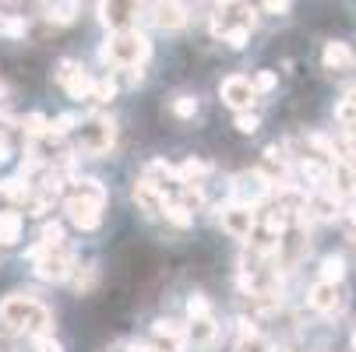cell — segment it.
I'll return each mask as SVG.
<instances>
[{
	"instance_id": "1",
	"label": "cell",
	"mask_w": 356,
	"mask_h": 352,
	"mask_svg": "<svg viewBox=\"0 0 356 352\" xmlns=\"http://www.w3.org/2000/svg\"><path fill=\"white\" fill-rule=\"evenodd\" d=\"M0 321H4V328L11 331H29V335H49V310L39 303V299L32 296H8L4 303H0Z\"/></svg>"
},
{
	"instance_id": "2",
	"label": "cell",
	"mask_w": 356,
	"mask_h": 352,
	"mask_svg": "<svg viewBox=\"0 0 356 352\" xmlns=\"http://www.w3.org/2000/svg\"><path fill=\"white\" fill-rule=\"evenodd\" d=\"M103 208H106V187L99 180H81V187L64 201V212H67V222L78 226V229H95L103 222Z\"/></svg>"
},
{
	"instance_id": "3",
	"label": "cell",
	"mask_w": 356,
	"mask_h": 352,
	"mask_svg": "<svg viewBox=\"0 0 356 352\" xmlns=\"http://www.w3.org/2000/svg\"><path fill=\"white\" fill-rule=\"evenodd\" d=\"M148 57H152V42H148L138 28L113 32V35L103 42V49H99V60L110 64V67H120V71L141 67Z\"/></svg>"
},
{
	"instance_id": "4",
	"label": "cell",
	"mask_w": 356,
	"mask_h": 352,
	"mask_svg": "<svg viewBox=\"0 0 356 352\" xmlns=\"http://www.w3.org/2000/svg\"><path fill=\"white\" fill-rule=\"evenodd\" d=\"M29 258L35 261V275L42 282H64L74 271V254H71L64 243H57V246H42L39 243V246L29 250Z\"/></svg>"
},
{
	"instance_id": "5",
	"label": "cell",
	"mask_w": 356,
	"mask_h": 352,
	"mask_svg": "<svg viewBox=\"0 0 356 352\" xmlns=\"http://www.w3.org/2000/svg\"><path fill=\"white\" fill-rule=\"evenodd\" d=\"M254 25H258V15H254V8L247 4V0H216L212 32H216L219 39H226V35L236 32V28L254 32Z\"/></svg>"
},
{
	"instance_id": "6",
	"label": "cell",
	"mask_w": 356,
	"mask_h": 352,
	"mask_svg": "<svg viewBox=\"0 0 356 352\" xmlns=\"http://www.w3.org/2000/svg\"><path fill=\"white\" fill-rule=\"evenodd\" d=\"M117 141V124L110 117H88L81 124V152L85 156H103L110 152V144Z\"/></svg>"
},
{
	"instance_id": "7",
	"label": "cell",
	"mask_w": 356,
	"mask_h": 352,
	"mask_svg": "<svg viewBox=\"0 0 356 352\" xmlns=\"http://www.w3.org/2000/svg\"><path fill=\"white\" fill-rule=\"evenodd\" d=\"M138 0H99V22L110 32H127L138 22Z\"/></svg>"
},
{
	"instance_id": "8",
	"label": "cell",
	"mask_w": 356,
	"mask_h": 352,
	"mask_svg": "<svg viewBox=\"0 0 356 352\" xmlns=\"http://www.w3.org/2000/svg\"><path fill=\"white\" fill-rule=\"evenodd\" d=\"M268 190H272V183L258 169H254V173H240L233 180V201H236V205H247V208L261 205V201L268 197Z\"/></svg>"
},
{
	"instance_id": "9",
	"label": "cell",
	"mask_w": 356,
	"mask_h": 352,
	"mask_svg": "<svg viewBox=\"0 0 356 352\" xmlns=\"http://www.w3.org/2000/svg\"><path fill=\"white\" fill-rule=\"evenodd\" d=\"M219 95H222V103L229 106V110H236V113H247L250 110V103H254V85H250V78H243V74H233V78H226L222 85H219Z\"/></svg>"
},
{
	"instance_id": "10",
	"label": "cell",
	"mask_w": 356,
	"mask_h": 352,
	"mask_svg": "<svg viewBox=\"0 0 356 352\" xmlns=\"http://www.w3.org/2000/svg\"><path fill=\"white\" fill-rule=\"evenodd\" d=\"M222 229L229 233V236H236V240H250L254 236V229H258V219H254V208H247V205H226L222 208Z\"/></svg>"
},
{
	"instance_id": "11",
	"label": "cell",
	"mask_w": 356,
	"mask_h": 352,
	"mask_svg": "<svg viewBox=\"0 0 356 352\" xmlns=\"http://www.w3.org/2000/svg\"><path fill=\"white\" fill-rule=\"evenodd\" d=\"M134 201H138L141 212L156 215V212H163V205H166V194H163V187L152 180V176H141V180H134Z\"/></svg>"
},
{
	"instance_id": "12",
	"label": "cell",
	"mask_w": 356,
	"mask_h": 352,
	"mask_svg": "<svg viewBox=\"0 0 356 352\" xmlns=\"http://www.w3.org/2000/svg\"><path fill=\"white\" fill-rule=\"evenodd\" d=\"M152 22H156L159 28L166 32H177L187 25V8L180 4V0H159L156 8H152Z\"/></svg>"
},
{
	"instance_id": "13",
	"label": "cell",
	"mask_w": 356,
	"mask_h": 352,
	"mask_svg": "<svg viewBox=\"0 0 356 352\" xmlns=\"http://www.w3.org/2000/svg\"><path fill=\"white\" fill-rule=\"evenodd\" d=\"M307 299H311V307H314L318 314H335V310H342V292H339L335 282H314L311 292H307Z\"/></svg>"
},
{
	"instance_id": "14",
	"label": "cell",
	"mask_w": 356,
	"mask_h": 352,
	"mask_svg": "<svg viewBox=\"0 0 356 352\" xmlns=\"http://www.w3.org/2000/svg\"><path fill=\"white\" fill-rule=\"evenodd\" d=\"M328 180H332V194L335 197H353L356 194V169L346 159H335L328 166Z\"/></svg>"
},
{
	"instance_id": "15",
	"label": "cell",
	"mask_w": 356,
	"mask_h": 352,
	"mask_svg": "<svg viewBox=\"0 0 356 352\" xmlns=\"http://www.w3.org/2000/svg\"><path fill=\"white\" fill-rule=\"evenodd\" d=\"M325 67H328V71H353V67H356V53L349 49V42L332 39V42L325 46Z\"/></svg>"
},
{
	"instance_id": "16",
	"label": "cell",
	"mask_w": 356,
	"mask_h": 352,
	"mask_svg": "<svg viewBox=\"0 0 356 352\" xmlns=\"http://www.w3.org/2000/svg\"><path fill=\"white\" fill-rule=\"evenodd\" d=\"M268 183H289V166H286V159L279 156V148H268L265 152V159H261V169H258Z\"/></svg>"
},
{
	"instance_id": "17",
	"label": "cell",
	"mask_w": 356,
	"mask_h": 352,
	"mask_svg": "<svg viewBox=\"0 0 356 352\" xmlns=\"http://www.w3.org/2000/svg\"><path fill=\"white\" fill-rule=\"evenodd\" d=\"M81 4L78 0H46V22L49 25H71L78 18Z\"/></svg>"
},
{
	"instance_id": "18",
	"label": "cell",
	"mask_w": 356,
	"mask_h": 352,
	"mask_svg": "<svg viewBox=\"0 0 356 352\" xmlns=\"http://www.w3.org/2000/svg\"><path fill=\"white\" fill-rule=\"evenodd\" d=\"M303 212H311L314 219H335L339 215V197L328 190H318V194H311L307 197V208H303Z\"/></svg>"
},
{
	"instance_id": "19",
	"label": "cell",
	"mask_w": 356,
	"mask_h": 352,
	"mask_svg": "<svg viewBox=\"0 0 356 352\" xmlns=\"http://www.w3.org/2000/svg\"><path fill=\"white\" fill-rule=\"evenodd\" d=\"M212 338H216V321H212V317H191V324H187V342L209 345Z\"/></svg>"
},
{
	"instance_id": "20",
	"label": "cell",
	"mask_w": 356,
	"mask_h": 352,
	"mask_svg": "<svg viewBox=\"0 0 356 352\" xmlns=\"http://www.w3.org/2000/svg\"><path fill=\"white\" fill-rule=\"evenodd\" d=\"M22 240V215L18 212H0V246H11Z\"/></svg>"
},
{
	"instance_id": "21",
	"label": "cell",
	"mask_w": 356,
	"mask_h": 352,
	"mask_svg": "<svg viewBox=\"0 0 356 352\" xmlns=\"http://www.w3.org/2000/svg\"><path fill=\"white\" fill-rule=\"evenodd\" d=\"M60 85L67 88V95H71V99H88V95H92V78H88L81 67H74V71H71V74H67Z\"/></svg>"
},
{
	"instance_id": "22",
	"label": "cell",
	"mask_w": 356,
	"mask_h": 352,
	"mask_svg": "<svg viewBox=\"0 0 356 352\" xmlns=\"http://www.w3.org/2000/svg\"><path fill=\"white\" fill-rule=\"evenodd\" d=\"M152 331H156L159 338H166V342H173L177 349L187 345V328L177 324V321H156V324H152Z\"/></svg>"
},
{
	"instance_id": "23",
	"label": "cell",
	"mask_w": 356,
	"mask_h": 352,
	"mask_svg": "<svg viewBox=\"0 0 356 352\" xmlns=\"http://www.w3.org/2000/svg\"><path fill=\"white\" fill-rule=\"evenodd\" d=\"M300 173H303V180H307L311 187H318V190L328 183V166H321V162H318V159H311V156L300 162Z\"/></svg>"
},
{
	"instance_id": "24",
	"label": "cell",
	"mask_w": 356,
	"mask_h": 352,
	"mask_svg": "<svg viewBox=\"0 0 356 352\" xmlns=\"http://www.w3.org/2000/svg\"><path fill=\"white\" fill-rule=\"evenodd\" d=\"M335 120H339V124H346L349 131H356V88H353V92H346V95L339 99V106H335Z\"/></svg>"
},
{
	"instance_id": "25",
	"label": "cell",
	"mask_w": 356,
	"mask_h": 352,
	"mask_svg": "<svg viewBox=\"0 0 356 352\" xmlns=\"http://www.w3.org/2000/svg\"><path fill=\"white\" fill-rule=\"evenodd\" d=\"M342 275H346V261L339 258V254H328L325 261H321V282H342Z\"/></svg>"
},
{
	"instance_id": "26",
	"label": "cell",
	"mask_w": 356,
	"mask_h": 352,
	"mask_svg": "<svg viewBox=\"0 0 356 352\" xmlns=\"http://www.w3.org/2000/svg\"><path fill=\"white\" fill-rule=\"evenodd\" d=\"M163 215H166L173 226H180V229H187V226L194 222V215L180 205V201H166V205H163Z\"/></svg>"
},
{
	"instance_id": "27",
	"label": "cell",
	"mask_w": 356,
	"mask_h": 352,
	"mask_svg": "<svg viewBox=\"0 0 356 352\" xmlns=\"http://www.w3.org/2000/svg\"><path fill=\"white\" fill-rule=\"evenodd\" d=\"M205 173H212V166L209 162H201V159H187L180 169H177V176H180V183H191V180H197V176H205Z\"/></svg>"
},
{
	"instance_id": "28",
	"label": "cell",
	"mask_w": 356,
	"mask_h": 352,
	"mask_svg": "<svg viewBox=\"0 0 356 352\" xmlns=\"http://www.w3.org/2000/svg\"><path fill=\"white\" fill-rule=\"evenodd\" d=\"M236 352H272V345L258 335V331H250V335H240L236 342Z\"/></svg>"
},
{
	"instance_id": "29",
	"label": "cell",
	"mask_w": 356,
	"mask_h": 352,
	"mask_svg": "<svg viewBox=\"0 0 356 352\" xmlns=\"http://www.w3.org/2000/svg\"><path fill=\"white\" fill-rule=\"evenodd\" d=\"M22 131H25L29 137H42V134H49V120H46L42 113H29V117L22 120Z\"/></svg>"
},
{
	"instance_id": "30",
	"label": "cell",
	"mask_w": 356,
	"mask_h": 352,
	"mask_svg": "<svg viewBox=\"0 0 356 352\" xmlns=\"http://www.w3.org/2000/svg\"><path fill=\"white\" fill-rule=\"evenodd\" d=\"M113 95H117V81H113V78H99V81H92V99H99V103H110Z\"/></svg>"
},
{
	"instance_id": "31",
	"label": "cell",
	"mask_w": 356,
	"mask_h": 352,
	"mask_svg": "<svg viewBox=\"0 0 356 352\" xmlns=\"http://www.w3.org/2000/svg\"><path fill=\"white\" fill-rule=\"evenodd\" d=\"M173 113H177L180 120H191V117L197 113V99H194V95H177V99H173Z\"/></svg>"
},
{
	"instance_id": "32",
	"label": "cell",
	"mask_w": 356,
	"mask_h": 352,
	"mask_svg": "<svg viewBox=\"0 0 356 352\" xmlns=\"http://www.w3.org/2000/svg\"><path fill=\"white\" fill-rule=\"evenodd\" d=\"M39 243H42V246H57V243H64V226H60V222H46Z\"/></svg>"
},
{
	"instance_id": "33",
	"label": "cell",
	"mask_w": 356,
	"mask_h": 352,
	"mask_svg": "<svg viewBox=\"0 0 356 352\" xmlns=\"http://www.w3.org/2000/svg\"><path fill=\"white\" fill-rule=\"evenodd\" d=\"M0 190H4L11 201H25V197H29V183L18 180V176H15V180H4V187H0Z\"/></svg>"
},
{
	"instance_id": "34",
	"label": "cell",
	"mask_w": 356,
	"mask_h": 352,
	"mask_svg": "<svg viewBox=\"0 0 356 352\" xmlns=\"http://www.w3.org/2000/svg\"><path fill=\"white\" fill-rule=\"evenodd\" d=\"M180 205H184V208H187V212L194 215V212H197L201 205H205V194H201L197 187H191V183H187V190H184V201H180Z\"/></svg>"
},
{
	"instance_id": "35",
	"label": "cell",
	"mask_w": 356,
	"mask_h": 352,
	"mask_svg": "<svg viewBox=\"0 0 356 352\" xmlns=\"http://www.w3.org/2000/svg\"><path fill=\"white\" fill-rule=\"evenodd\" d=\"M187 314H191V317H212V307H209V299L201 296V292H197V296H191V303H187Z\"/></svg>"
},
{
	"instance_id": "36",
	"label": "cell",
	"mask_w": 356,
	"mask_h": 352,
	"mask_svg": "<svg viewBox=\"0 0 356 352\" xmlns=\"http://www.w3.org/2000/svg\"><path fill=\"white\" fill-rule=\"evenodd\" d=\"M0 32L11 35V39H22V35L29 32V25H25L22 18H4V22H0Z\"/></svg>"
},
{
	"instance_id": "37",
	"label": "cell",
	"mask_w": 356,
	"mask_h": 352,
	"mask_svg": "<svg viewBox=\"0 0 356 352\" xmlns=\"http://www.w3.org/2000/svg\"><path fill=\"white\" fill-rule=\"evenodd\" d=\"M275 81H279V78H275V71H258V78H254L250 85H254V92H272V88H275Z\"/></svg>"
},
{
	"instance_id": "38",
	"label": "cell",
	"mask_w": 356,
	"mask_h": 352,
	"mask_svg": "<svg viewBox=\"0 0 356 352\" xmlns=\"http://www.w3.org/2000/svg\"><path fill=\"white\" fill-rule=\"evenodd\" d=\"M32 345H35V352H64L60 342H54L49 335H32Z\"/></svg>"
},
{
	"instance_id": "39",
	"label": "cell",
	"mask_w": 356,
	"mask_h": 352,
	"mask_svg": "<svg viewBox=\"0 0 356 352\" xmlns=\"http://www.w3.org/2000/svg\"><path fill=\"white\" fill-rule=\"evenodd\" d=\"M236 131L240 134H254V131H258V117H254V113H236Z\"/></svg>"
},
{
	"instance_id": "40",
	"label": "cell",
	"mask_w": 356,
	"mask_h": 352,
	"mask_svg": "<svg viewBox=\"0 0 356 352\" xmlns=\"http://www.w3.org/2000/svg\"><path fill=\"white\" fill-rule=\"evenodd\" d=\"M247 39H250V32H247V28H236V32H229V35H226V42H229L233 49H243V46H247Z\"/></svg>"
},
{
	"instance_id": "41",
	"label": "cell",
	"mask_w": 356,
	"mask_h": 352,
	"mask_svg": "<svg viewBox=\"0 0 356 352\" xmlns=\"http://www.w3.org/2000/svg\"><path fill=\"white\" fill-rule=\"evenodd\" d=\"M265 11L268 15H286L289 11V0H265Z\"/></svg>"
},
{
	"instance_id": "42",
	"label": "cell",
	"mask_w": 356,
	"mask_h": 352,
	"mask_svg": "<svg viewBox=\"0 0 356 352\" xmlns=\"http://www.w3.org/2000/svg\"><path fill=\"white\" fill-rule=\"evenodd\" d=\"M11 159V144H8V134H0V162Z\"/></svg>"
},
{
	"instance_id": "43",
	"label": "cell",
	"mask_w": 356,
	"mask_h": 352,
	"mask_svg": "<svg viewBox=\"0 0 356 352\" xmlns=\"http://www.w3.org/2000/svg\"><path fill=\"white\" fill-rule=\"evenodd\" d=\"M346 236H349V243L356 246V222H349V229H346Z\"/></svg>"
},
{
	"instance_id": "44",
	"label": "cell",
	"mask_w": 356,
	"mask_h": 352,
	"mask_svg": "<svg viewBox=\"0 0 356 352\" xmlns=\"http://www.w3.org/2000/svg\"><path fill=\"white\" fill-rule=\"evenodd\" d=\"M131 352H159V349H152V345H138V349H131Z\"/></svg>"
},
{
	"instance_id": "45",
	"label": "cell",
	"mask_w": 356,
	"mask_h": 352,
	"mask_svg": "<svg viewBox=\"0 0 356 352\" xmlns=\"http://www.w3.org/2000/svg\"><path fill=\"white\" fill-rule=\"evenodd\" d=\"M349 222H356V205H353V208H349Z\"/></svg>"
},
{
	"instance_id": "46",
	"label": "cell",
	"mask_w": 356,
	"mask_h": 352,
	"mask_svg": "<svg viewBox=\"0 0 356 352\" xmlns=\"http://www.w3.org/2000/svg\"><path fill=\"white\" fill-rule=\"evenodd\" d=\"M353 352H356V335H353Z\"/></svg>"
},
{
	"instance_id": "47",
	"label": "cell",
	"mask_w": 356,
	"mask_h": 352,
	"mask_svg": "<svg viewBox=\"0 0 356 352\" xmlns=\"http://www.w3.org/2000/svg\"><path fill=\"white\" fill-rule=\"evenodd\" d=\"M272 352H286V349H272Z\"/></svg>"
}]
</instances>
